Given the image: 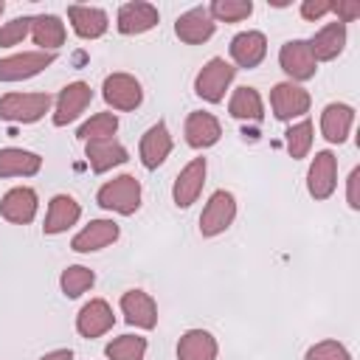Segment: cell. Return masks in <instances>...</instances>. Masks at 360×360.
Here are the masks:
<instances>
[{"label": "cell", "instance_id": "6da1fadb", "mask_svg": "<svg viewBox=\"0 0 360 360\" xmlns=\"http://www.w3.org/2000/svg\"><path fill=\"white\" fill-rule=\"evenodd\" d=\"M96 202L104 211H115L121 217H132L141 208V180L132 174H118L107 180L96 191Z\"/></svg>", "mask_w": 360, "mask_h": 360}, {"label": "cell", "instance_id": "7a4b0ae2", "mask_svg": "<svg viewBox=\"0 0 360 360\" xmlns=\"http://www.w3.org/2000/svg\"><path fill=\"white\" fill-rule=\"evenodd\" d=\"M236 76V68L231 62H225L222 56H211L200 73L194 76V93L202 98V101H211V104H219L225 98V90L231 87Z\"/></svg>", "mask_w": 360, "mask_h": 360}, {"label": "cell", "instance_id": "3957f363", "mask_svg": "<svg viewBox=\"0 0 360 360\" xmlns=\"http://www.w3.org/2000/svg\"><path fill=\"white\" fill-rule=\"evenodd\" d=\"M48 93H6L0 96V118L11 124H34L51 110Z\"/></svg>", "mask_w": 360, "mask_h": 360}, {"label": "cell", "instance_id": "277c9868", "mask_svg": "<svg viewBox=\"0 0 360 360\" xmlns=\"http://www.w3.org/2000/svg\"><path fill=\"white\" fill-rule=\"evenodd\" d=\"M233 219H236V197L228 188H217L200 214V233L208 239L219 236L233 225Z\"/></svg>", "mask_w": 360, "mask_h": 360}, {"label": "cell", "instance_id": "5b68a950", "mask_svg": "<svg viewBox=\"0 0 360 360\" xmlns=\"http://www.w3.org/2000/svg\"><path fill=\"white\" fill-rule=\"evenodd\" d=\"M309 104H312L309 90H304L295 82H278L270 90V107H273V115L278 121H292V118L307 115Z\"/></svg>", "mask_w": 360, "mask_h": 360}, {"label": "cell", "instance_id": "8992f818", "mask_svg": "<svg viewBox=\"0 0 360 360\" xmlns=\"http://www.w3.org/2000/svg\"><path fill=\"white\" fill-rule=\"evenodd\" d=\"M56 62V53L48 51H22L0 59V82H25L42 73Z\"/></svg>", "mask_w": 360, "mask_h": 360}, {"label": "cell", "instance_id": "52a82bcc", "mask_svg": "<svg viewBox=\"0 0 360 360\" xmlns=\"http://www.w3.org/2000/svg\"><path fill=\"white\" fill-rule=\"evenodd\" d=\"M278 65L290 76V82H295V84L312 79L318 70V62H315L307 39H287L278 48Z\"/></svg>", "mask_w": 360, "mask_h": 360}, {"label": "cell", "instance_id": "ba28073f", "mask_svg": "<svg viewBox=\"0 0 360 360\" xmlns=\"http://www.w3.org/2000/svg\"><path fill=\"white\" fill-rule=\"evenodd\" d=\"M101 96L112 110H121V112H129L143 101L141 82L132 73H110L101 84Z\"/></svg>", "mask_w": 360, "mask_h": 360}, {"label": "cell", "instance_id": "9c48e42d", "mask_svg": "<svg viewBox=\"0 0 360 360\" xmlns=\"http://www.w3.org/2000/svg\"><path fill=\"white\" fill-rule=\"evenodd\" d=\"M338 186V158L329 149L315 152L307 169V191L312 200H329Z\"/></svg>", "mask_w": 360, "mask_h": 360}, {"label": "cell", "instance_id": "30bf717a", "mask_svg": "<svg viewBox=\"0 0 360 360\" xmlns=\"http://www.w3.org/2000/svg\"><path fill=\"white\" fill-rule=\"evenodd\" d=\"M93 101V90L87 82H70L59 90L56 104H53V127H68L73 124Z\"/></svg>", "mask_w": 360, "mask_h": 360}, {"label": "cell", "instance_id": "8fae6325", "mask_svg": "<svg viewBox=\"0 0 360 360\" xmlns=\"http://www.w3.org/2000/svg\"><path fill=\"white\" fill-rule=\"evenodd\" d=\"M205 172H208L205 158H191L180 169V174L174 177V186H172V200L177 208H188L197 202V197L202 194V186H205Z\"/></svg>", "mask_w": 360, "mask_h": 360}, {"label": "cell", "instance_id": "7c38bea8", "mask_svg": "<svg viewBox=\"0 0 360 360\" xmlns=\"http://www.w3.org/2000/svg\"><path fill=\"white\" fill-rule=\"evenodd\" d=\"M37 208H39V197H37V191L31 186H14L0 200V217L8 219L11 225H28V222H34Z\"/></svg>", "mask_w": 360, "mask_h": 360}, {"label": "cell", "instance_id": "4fadbf2b", "mask_svg": "<svg viewBox=\"0 0 360 360\" xmlns=\"http://www.w3.org/2000/svg\"><path fill=\"white\" fill-rule=\"evenodd\" d=\"M214 31H217V22L211 20L208 6H194V8L183 11L174 22V34L186 45H202L214 37Z\"/></svg>", "mask_w": 360, "mask_h": 360}, {"label": "cell", "instance_id": "5bb4252c", "mask_svg": "<svg viewBox=\"0 0 360 360\" xmlns=\"http://www.w3.org/2000/svg\"><path fill=\"white\" fill-rule=\"evenodd\" d=\"M112 323H115V315H112V307L104 298H90L76 315V332L87 340L107 335L112 329Z\"/></svg>", "mask_w": 360, "mask_h": 360}, {"label": "cell", "instance_id": "9a60e30c", "mask_svg": "<svg viewBox=\"0 0 360 360\" xmlns=\"http://www.w3.org/2000/svg\"><path fill=\"white\" fill-rule=\"evenodd\" d=\"M158 22H160L158 8H155L152 3H143V0L124 3V6L118 8V20H115V25H118V31H121L124 37L146 34V31H152Z\"/></svg>", "mask_w": 360, "mask_h": 360}, {"label": "cell", "instance_id": "2e32d148", "mask_svg": "<svg viewBox=\"0 0 360 360\" xmlns=\"http://www.w3.org/2000/svg\"><path fill=\"white\" fill-rule=\"evenodd\" d=\"M121 315L135 329H155L158 326V304L143 290H127L121 295Z\"/></svg>", "mask_w": 360, "mask_h": 360}, {"label": "cell", "instance_id": "e0dca14e", "mask_svg": "<svg viewBox=\"0 0 360 360\" xmlns=\"http://www.w3.org/2000/svg\"><path fill=\"white\" fill-rule=\"evenodd\" d=\"M68 20H70V28L79 39H98L107 34L110 28V17L104 8L98 6H68Z\"/></svg>", "mask_w": 360, "mask_h": 360}, {"label": "cell", "instance_id": "ac0fdd59", "mask_svg": "<svg viewBox=\"0 0 360 360\" xmlns=\"http://www.w3.org/2000/svg\"><path fill=\"white\" fill-rule=\"evenodd\" d=\"M118 233H121L118 222H112V219H90V222L70 239V248H73L76 253H96V250L112 245V242L118 239Z\"/></svg>", "mask_w": 360, "mask_h": 360}, {"label": "cell", "instance_id": "d6986e66", "mask_svg": "<svg viewBox=\"0 0 360 360\" xmlns=\"http://www.w3.org/2000/svg\"><path fill=\"white\" fill-rule=\"evenodd\" d=\"M228 51H231V59L236 68H248V70L259 68L262 59L267 56V37L262 31H239L231 39Z\"/></svg>", "mask_w": 360, "mask_h": 360}, {"label": "cell", "instance_id": "ffe728a7", "mask_svg": "<svg viewBox=\"0 0 360 360\" xmlns=\"http://www.w3.org/2000/svg\"><path fill=\"white\" fill-rule=\"evenodd\" d=\"M172 135H169V127L166 121H158L152 124L143 135H141V146H138V155H141V163L146 169H158L169 155H172Z\"/></svg>", "mask_w": 360, "mask_h": 360}, {"label": "cell", "instance_id": "44dd1931", "mask_svg": "<svg viewBox=\"0 0 360 360\" xmlns=\"http://www.w3.org/2000/svg\"><path fill=\"white\" fill-rule=\"evenodd\" d=\"M183 135L191 149H208L222 138V127H219L217 115L197 110V112H188V118L183 124Z\"/></svg>", "mask_w": 360, "mask_h": 360}, {"label": "cell", "instance_id": "7402d4cb", "mask_svg": "<svg viewBox=\"0 0 360 360\" xmlns=\"http://www.w3.org/2000/svg\"><path fill=\"white\" fill-rule=\"evenodd\" d=\"M84 155H87V163L96 174H104L121 163L129 160L127 155V146L118 143L115 138H98V141H87L84 143Z\"/></svg>", "mask_w": 360, "mask_h": 360}, {"label": "cell", "instance_id": "603a6c76", "mask_svg": "<svg viewBox=\"0 0 360 360\" xmlns=\"http://www.w3.org/2000/svg\"><path fill=\"white\" fill-rule=\"evenodd\" d=\"M82 217V205L76 202V197L70 194H56L51 197L48 202V214H45V236H56V233H65L68 228H73Z\"/></svg>", "mask_w": 360, "mask_h": 360}, {"label": "cell", "instance_id": "cb8c5ba5", "mask_svg": "<svg viewBox=\"0 0 360 360\" xmlns=\"http://www.w3.org/2000/svg\"><path fill=\"white\" fill-rule=\"evenodd\" d=\"M352 124H354V107L343 101H332L321 112V135L329 143H343L352 132Z\"/></svg>", "mask_w": 360, "mask_h": 360}, {"label": "cell", "instance_id": "d4e9b609", "mask_svg": "<svg viewBox=\"0 0 360 360\" xmlns=\"http://www.w3.org/2000/svg\"><path fill=\"white\" fill-rule=\"evenodd\" d=\"M42 169V155L20 146L0 149V177H34Z\"/></svg>", "mask_w": 360, "mask_h": 360}, {"label": "cell", "instance_id": "484cf974", "mask_svg": "<svg viewBox=\"0 0 360 360\" xmlns=\"http://www.w3.org/2000/svg\"><path fill=\"white\" fill-rule=\"evenodd\" d=\"M309 42V51L315 56V62H332L343 53L346 48V25L343 22H326Z\"/></svg>", "mask_w": 360, "mask_h": 360}, {"label": "cell", "instance_id": "4316f807", "mask_svg": "<svg viewBox=\"0 0 360 360\" xmlns=\"http://www.w3.org/2000/svg\"><path fill=\"white\" fill-rule=\"evenodd\" d=\"M219 346L208 329H188L177 340V360H217Z\"/></svg>", "mask_w": 360, "mask_h": 360}, {"label": "cell", "instance_id": "83f0119b", "mask_svg": "<svg viewBox=\"0 0 360 360\" xmlns=\"http://www.w3.org/2000/svg\"><path fill=\"white\" fill-rule=\"evenodd\" d=\"M65 22L56 17V14H39V17H31V39L34 45H39V51H48L53 53L56 48L65 45Z\"/></svg>", "mask_w": 360, "mask_h": 360}, {"label": "cell", "instance_id": "f1b7e54d", "mask_svg": "<svg viewBox=\"0 0 360 360\" xmlns=\"http://www.w3.org/2000/svg\"><path fill=\"white\" fill-rule=\"evenodd\" d=\"M228 112H231L233 118H239V121H262V115H264V101H262V96H259L256 87L242 84V87L233 90V96H231V101H228Z\"/></svg>", "mask_w": 360, "mask_h": 360}, {"label": "cell", "instance_id": "f546056e", "mask_svg": "<svg viewBox=\"0 0 360 360\" xmlns=\"http://www.w3.org/2000/svg\"><path fill=\"white\" fill-rule=\"evenodd\" d=\"M93 284H96V273L90 267H84V264H68L62 270V276H59V287H62L65 298H79Z\"/></svg>", "mask_w": 360, "mask_h": 360}, {"label": "cell", "instance_id": "4dcf8cb0", "mask_svg": "<svg viewBox=\"0 0 360 360\" xmlns=\"http://www.w3.org/2000/svg\"><path fill=\"white\" fill-rule=\"evenodd\" d=\"M115 129H118L115 112H96V115H90V118L76 129V138H79L82 143H87V141H98V138H112Z\"/></svg>", "mask_w": 360, "mask_h": 360}, {"label": "cell", "instance_id": "1f68e13d", "mask_svg": "<svg viewBox=\"0 0 360 360\" xmlns=\"http://www.w3.org/2000/svg\"><path fill=\"white\" fill-rule=\"evenodd\" d=\"M104 354L110 360H143L146 354V338L141 335H121V338H112L104 349Z\"/></svg>", "mask_w": 360, "mask_h": 360}, {"label": "cell", "instance_id": "d6a6232c", "mask_svg": "<svg viewBox=\"0 0 360 360\" xmlns=\"http://www.w3.org/2000/svg\"><path fill=\"white\" fill-rule=\"evenodd\" d=\"M208 14L214 22H242L253 14L250 0H214L208 6Z\"/></svg>", "mask_w": 360, "mask_h": 360}, {"label": "cell", "instance_id": "836d02e7", "mask_svg": "<svg viewBox=\"0 0 360 360\" xmlns=\"http://www.w3.org/2000/svg\"><path fill=\"white\" fill-rule=\"evenodd\" d=\"M284 143H287V152H290L292 160L307 158L309 149H312V121L304 118V121L292 124V127L284 132Z\"/></svg>", "mask_w": 360, "mask_h": 360}, {"label": "cell", "instance_id": "e575fe53", "mask_svg": "<svg viewBox=\"0 0 360 360\" xmlns=\"http://www.w3.org/2000/svg\"><path fill=\"white\" fill-rule=\"evenodd\" d=\"M31 34V17H14L0 28V48H14Z\"/></svg>", "mask_w": 360, "mask_h": 360}, {"label": "cell", "instance_id": "d590c367", "mask_svg": "<svg viewBox=\"0 0 360 360\" xmlns=\"http://www.w3.org/2000/svg\"><path fill=\"white\" fill-rule=\"evenodd\" d=\"M304 360H352V354L338 340H321V343H315V346L307 349Z\"/></svg>", "mask_w": 360, "mask_h": 360}, {"label": "cell", "instance_id": "8d00e7d4", "mask_svg": "<svg viewBox=\"0 0 360 360\" xmlns=\"http://www.w3.org/2000/svg\"><path fill=\"white\" fill-rule=\"evenodd\" d=\"M332 11L338 14V22H354L357 17H360V3L357 0H338V3H332Z\"/></svg>", "mask_w": 360, "mask_h": 360}, {"label": "cell", "instance_id": "74e56055", "mask_svg": "<svg viewBox=\"0 0 360 360\" xmlns=\"http://www.w3.org/2000/svg\"><path fill=\"white\" fill-rule=\"evenodd\" d=\"M332 11V3L329 0H304L301 3V17L304 20H321Z\"/></svg>", "mask_w": 360, "mask_h": 360}, {"label": "cell", "instance_id": "f35d334b", "mask_svg": "<svg viewBox=\"0 0 360 360\" xmlns=\"http://www.w3.org/2000/svg\"><path fill=\"white\" fill-rule=\"evenodd\" d=\"M346 202L352 211H360V166H354L346 180Z\"/></svg>", "mask_w": 360, "mask_h": 360}, {"label": "cell", "instance_id": "ab89813d", "mask_svg": "<svg viewBox=\"0 0 360 360\" xmlns=\"http://www.w3.org/2000/svg\"><path fill=\"white\" fill-rule=\"evenodd\" d=\"M39 360H73V352L70 349H53V352H45Z\"/></svg>", "mask_w": 360, "mask_h": 360}, {"label": "cell", "instance_id": "60d3db41", "mask_svg": "<svg viewBox=\"0 0 360 360\" xmlns=\"http://www.w3.org/2000/svg\"><path fill=\"white\" fill-rule=\"evenodd\" d=\"M3 11H6V3H3V0H0V14H3Z\"/></svg>", "mask_w": 360, "mask_h": 360}]
</instances>
